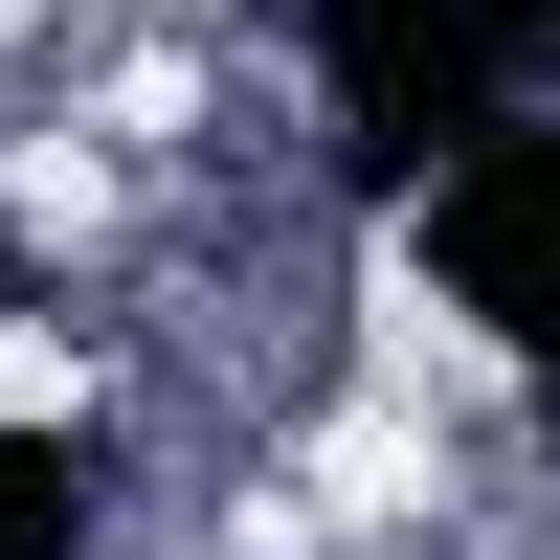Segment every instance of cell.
Instances as JSON below:
<instances>
[{"mask_svg": "<svg viewBox=\"0 0 560 560\" xmlns=\"http://www.w3.org/2000/svg\"><path fill=\"white\" fill-rule=\"evenodd\" d=\"M538 68H560V0H314V90H337V135L382 179H427L493 113H538Z\"/></svg>", "mask_w": 560, "mask_h": 560, "instance_id": "obj_1", "label": "cell"}, {"mask_svg": "<svg viewBox=\"0 0 560 560\" xmlns=\"http://www.w3.org/2000/svg\"><path fill=\"white\" fill-rule=\"evenodd\" d=\"M427 269L448 314H493V359H560V113H493L471 158H427Z\"/></svg>", "mask_w": 560, "mask_h": 560, "instance_id": "obj_2", "label": "cell"}, {"mask_svg": "<svg viewBox=\"0 0 560 560\" xmlns=\"http://www.w3.org/2000/svg\"><path fill=\"white\" fill-rule=\"evenodd\" d=\"M0 560H90V448L68 427H0Z\"/></svg>", "mask_w": 560, "mask_h": 560, "instance_id": "obj_3", "label": "cell"}]
</instances>
